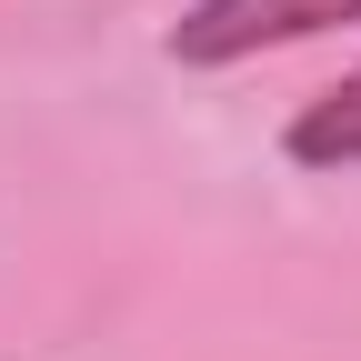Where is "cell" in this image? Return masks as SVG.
Returning <instances> with one entry per match:
<instances>
[{"label":"cell","mask_w":361,"mask_h":361,"mask_svg":"<svg viewBox=\"0 0 361 361\" xmlns=\"http://www.w3.org/2000/svg\"><path fill=\"white\" fill-rule=\"evenodd\" d=\"M341 20H361V0H191L161 30V51L180 71H231V61H261V51H291V40H322Z\"/></svg>","instance_id":"obj_1"},{"label":"cell","mask_w":361,"mask_h":361,"mask_svg":"<svg viewBox=\"0 0 361 361\" xmlns=\"http://www.w3.org/2000/svg\"><path fill=\"white\" fill-rule=\"evenodd\" d=\"M281 151H291L301 171H361V71H341L322 101H301V111H291Z\"/></svg>","instance_id":"obj_2"}]
</instances>
